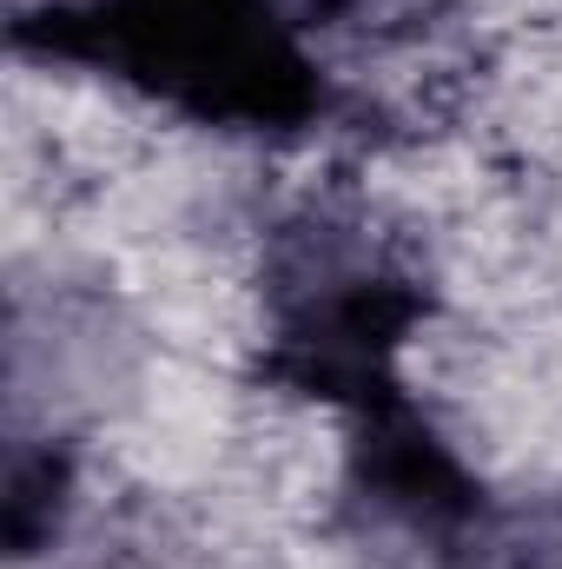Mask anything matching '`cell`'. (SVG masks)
I'll use <instances>...</instances> for the list:
<instances>
[{
  "mask_svg": "<svg viewBox=\"0 0 562 569\" xmlns=\"http://www.w3.org/2000/svg\"><path fill=\"white\" fill-rule=\"evenodd\" d=\"M13 53L252 140H304L344 107L284 0H40L13 20Z\"/></svg>",
  "mask_w": 562,
  "mask_h": 569,
  "instance_id": "cell-1",
  "label": "cell"
},
{
  "mask_svg": "<svg viewBox=\"0 0 562 569\" xmlns=\"http://www.w3.org/2000/svg\"><path fill=\"white\" fill-rule=\"evenodd\" d=\"M430 318V284L358 219L324 206L272 232L265 252V385L344 418L351 437L418 418L404 345Z\"/></svg>",
  "mask_w": 562,
  "mask_h": 569,
  "instance_id": "cell-2",
  "label": "cell"
},
{
  "mask_svg": "<svg viewBox=\"0 0 562 569\" xmlns=\"http://www.w3.org/2000/svg\"><path fill=\"white\" fill-rule=\"evenodd\" d=\"M67 497H73V463L67 450H33L27 437L7 450V550L13 557H33L60 537V517H67Z\"/></svg>",
  "mask_w": 562,
  "mask_h": 569,
  "instance_id": "cell-3",
  "label": "cell"
},
{
  "mask_svg": "<svg viewBox=\"0 0 562 569\" xmlns=\"http://www.w3.org/2000/svg\"><path fill=\"white\" fill-rule=\"evenodd\" d=\"M304 33H398L418 27L436 0H284Z\"/></svg>",
  "mask_w": 562,
  "mask_h": 569,
  "instance_id": "cell-4",
  "label": "cell"
}]
</instances>
